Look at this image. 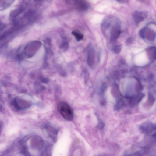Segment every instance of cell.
Segmentation results:
<instances>
[{
  "instance_id": "1",
  "label": "cell",
  "mask_w": 156,
  "mask_h": 156,
  "mask_svg": "<svg viewBox=\"0 0 156 156\" xmlns=\"http://www.w3.org/2000/svg\"><path fill=\"white\" fill-rule=\"evenodd\" d=\"M57 109L62 117L66 120H72L74 117L73 111L69 105L64 101H61L58 104Z\"/></svg>"
},
{
  "instance_id": "2",
  "label": "cell",
  "mask_w": 156,
  "mask_h": 156,
  "mask_svg": "<svg viewBox=\"0 0 156 156\" xmlns=\"http://www.w3.org/2000/svg\"><path fill=\"white\" fill-rule=\"evenodd\" d=\"M11 105L16 110L20 111L29 108L31 106L32 104L29 101L16 97L12 101Z\"/></svg>"
},
{
  "instance_id": "3",
  "label": "cell",
  "mask_w": 156,
  "mask_h": 156,
  "mask_svg": "<svg viewBox=\"0 0 156 156\" xmlns=\"http://www.w3.org/2000/svg\"><path fill=\"white\" fill-rule=\"evenodd\" d=\"M148 58L145 51H143L136 55L134 59L135 65L141 66L146 65L148 62Z\"/></svg>"
},
{
  "instance_id": "4",
  "label": "cell",
  "mask_w": 156,
  "mask_h": 156,
  "mask_svg": "<svg viewBox=\"0 0 156 156\" xmlns=\"http://www.w3.org/2000/svg\"><path fill=\"white\" fill-rule=\"evenodd\" d=\"M30 145L34 149L40 150L43 146V142L41 138L39 136H34L31 139Z\"/></svg>"
},
{
  "instance_id": "5",
  "label": "cell",
  "mask_w": 156,
  "mask_h": 156,
  "mask_svg": "<svg viewBox=\"0 0 156 156\" xmlns=\"http://www.w3.org/2000/svg\"><path fill=\"white\" fill-rule=\"evenodd\" d=\"M120 34V29L118 26L114 25L111 29L110 33L111 41H115L119 37Z\"/></svg>"
},
{
  "instance_id": "6",
  "label": "cell",
  "mask_w": 156,
  "mask_h": 156,
  "mask_svg": "<svg viewBox=\"0 0 156 156\" xmlns=\"http://www.w3.org/2000/svg\"><path fill=\"white\" fill-rule=\"evenodd\" d=\"M75 4L77 9L82 11L86 10L88 7L87 3L84 0H76Z\"/></svg>"
},
{
  "instance_id": "7",
  "label": "cell",
  "mask_w": 156,
  "mask_h": 156,
  "mask_svg": "<svg viewBox=\"0 0 156 156\" xmlns=\"http://www.w3.org/2000/svg\"><path fill=\"white\" fill-rule=\"evenodd\" d=\"M95 60V52L93 49H90L89 51L87 57V63L90 67L94 65Z\"/></svg>"
},
{
  "instance_id": "8",
  "label": "cell",
  "mask_w": 156,
  "mask_h": 156,
  "mask_svg": "<svg viewBox=\"0 0 156 156\" xmlns=\"http://www.w3.org/2000/svg\"><path fill=\"white\" fill-rule=\"evenodd\" d=\"M46 129L49 136L54 139L56 136L57 134V129L50 126H47Z\"/></svg>"
},
{
  "instance_id": "9",
  "label": "cell",
  "mask_w": 156,
  "mask_h": 156,
  "mask_svg": "<svg viewBox=\"0 0 156 156\" xmlns=\"http://www.w3.org/2000/svg\"><path fill=\"white\" fill-rule=\"evenodd\" d=\"M72 34L75 36L76 39L78 41H80L83 38V35L81 33L76 31H73Z\"/></svg>"
},
{
  "instance_id": "10",
  "label": "cell",
  "mask_w": 156,
  "mask_h": 156,
  "mask_svg": "<svg viewBox=\"0 0 156 156\" xmlns=\"http://www.w3.org/2000/svg\"><path fill=\"white\" fill-rule=\"evenodd\" d=\"M22 10V9L20 8L13 11L12 12H11L10 14V16L11 17H16L17 15L21 12Z\"/></svg>"
},
{
  "instance_id": "11",
  "label": "cell",
  "mask_w": 156,
  "mask_h": 156,
  "mask_svg": "<svg viewBox=\"0 0 156 156\" xmlns=\"http://www.w3.org/2000/svg\"><path fill=\"white\" fill-rule=\"evenodd\" d=\"M121 50L120 47L119 45H116L113 48L114 52L116 54L119 53Z\"/></svg>"
},
{
  "instance_id": "12",
  "label": "cell",
  "mask_w": 156,
  "mask_h": 156,
  "mask_svg": "<svg viewBox=\"0 0 156 156\" xmlns=\"http://www.w3.org/2000/svg\"><path fill=\"white\" fill-rule=\"evenodd\" d=\"M35 0V1H40V0Z\"/></svg>"
}]
</instances>
